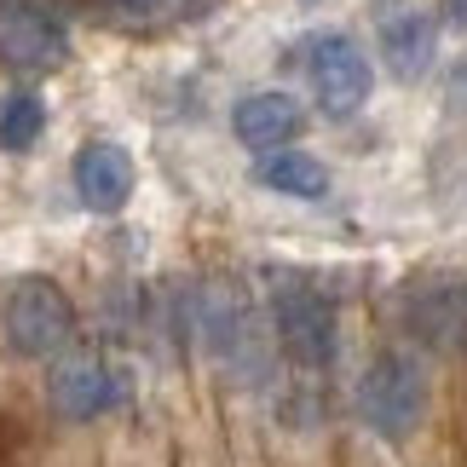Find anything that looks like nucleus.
Here are the masks:
<instances>
[{
	"instance_id": "1",
	"label": "nucleus",
	"mask_w": 467,
	"mask_h": 467,
	"mask_svg": "<svg viewBox=\"0 0 467 467\" xmlns=\"http://www.w3.org/2000/svg\"><path fill=\"white\" fill-rule=\"evenodd\" d=\"M6 347L17 358H58L76 340V312H69V295L52 277H17L6 295Z\"/></svg>"
},
{
	"instance_id": "2",
	"label": "nucleus",
	"mask_w": 467,
	"mask_h": 467,
	"mask_svg": "<svg viewBox=\"0 0 467 467\" xmlns=\"http://www.w3.org/2000/svg\"><path fill=\"white\" fill-rule=\"evenodd\" d=\"M421 410H427V375L416 358H375L358 381V416H364L369 433L381 439H410L421 427Z\"/></svg>"
},
{
	"instance_id": "3",
	"label": "nucleus",
	"mask_w": 467,
	"mask_h": 467,
	"mask_svg": "<svg viewBox=\"0 0 467 467\" xmlns=\"http://www.w3.org/2000/svg\"><path fill=\"white\" fill-rule=\"evenodd\" d=\"M306 76H312V93L329 116L364 110V99L375 87V69H369L364 52H358L352 35H312L306 41Z\"/></svg>"
},
{
	"instance_id": "4",
	"label": "nucleus",
	"mask_w": 467,
	"mask_h": 467,
	"mask_svg": "<svg viewBox=\"0 0 467 467\" xmlns=\"http://www.w3.org/2000/svg\"><path fill=\"white\" fill-rule=\"evenodd\" d=\"M272 317H277V340L289 347V358H300V364H329L335 358V312L317 289H306L295 277L277 283Z\"/></svg>"
},
{
	"instance_id": "5",
	"label": "nucleus",
	"mask_w": 467,
	"mask_h": 467,
	"mask_svg": "<svg viewBox=\"0 0 467 467\" xmlns=\"http://www.w3.org/2000/svg\"><path fill=\"white\" fill-rule=\"evenodd\" d=\"M381 17H375V35H381V58L399 81H421L427 69H433V52H439V29L433 17L404 6V0H381L375 6Z\"/></svg>"
},
{
	"instance_id": "6",
	"label": "nucleus",
	"mask_w": 467,
	"mask_h": 467,
	"mask_svg": "<svg viewBox=\"0 0 467 467\" xmlns=\"http://www.w3.org/2000/svg\"><path fill=\"white\" fill-rule=\"evenodd\" d=\"M47 392H52V410H58L64 421H93L116 404V375L104 369V358H93V352H64Z\"/></svg>"
},
{
	"instance_id": "7",
	"label": "nucleus",
	"mask_w": 467,
	"mask_h": 467,
	"mask_svg": "<svg viewBox=\"0 0 467 467\" xmlns=\"http://www.w3.org/2000/svg\"><path fill=\"white\" fill-rule=\"evenodd\" d=\"M76 191L93 213H116L133 196V161L121 145H87L76 156Z\"/></svg>"
},
{
	"instance_id": "8",
	"label": "nucleus",
	"mask_w": 467,
	"mask_h": 467,
	"mask_svg": "<svg viewBox=\"0 0 467 467\" xmlns=\"http://www.w3.org/2000/svg\"><path fill=\"white\" fill-rule=\"evenodd\" d=\"M231 128L248 150H283L300 133V104L289 93H248L237 110H231Z\"/></svg>"
},
{
	"instance_id": "9",
	"label": "nucleus",
	"mask_w": 467,
	"mask_h": 467,
	"mask_svg": "<svg viewBox=\"0 0 467 467\" xmlns=\"http://www.w3.org/2000/svg\"><path fill=\"white\" fill-rule=\"evenodd\" d=\"M64 58V29L47 12H12L0 17V64L12 69H52Z\"/></svg>"
},
{
	"instance_id": "10",
	"label": "nucleus",
	"mask_w": 467,
	"mask_h": 467,
	"mask_svg": "<svg viewBox=\"0 0 467 467\" xmlns=\"http://www.w3.org/2000/svg\"><path fill=\"white\" fill-rule=\"evenodd\" d=\"M254 179L265 191H283V196H323L329 191V168L306 150H265L254 161Z\"/></svg>"
},
{
	"instance_id": "11",
	"label": "nucleus",
	"mask_w": 467,
	"mask_h": 467,
	"mask_svg": "<svg viewBox=\"0 0 467 467\" xmlns=\"http://www.w3.org/2000/svg\"><path fill=\"white\" fill-rule=\"evenodd\" d=\"M47 128V104L35 93H12L0 104V150H29Z\"/></svg>"
},
{
	"instance_id": "12",
	"label": "nucleus",
	"mask_w": 467,
	"mask_h": 467,
	"mask_svg": "<svg viewBox=\"0 0 467 467\" xmlns=\"http://www.w3.org/2000/svg\"><path fill=\"white\" fill-rule=\"evenodd\" d=\"M444 104L467 116V58H456V64H451V76H444Z\"/></svg>"
},
{
	"instance_id": "13",
	"label": "nucleus",
	"mask_w": 467,
	"mask_h": 467,
	"mask_svg": "<svg viewBox=\"0 0 467 467\" xmlns=\"http://www.w3.org/2000/svg\"><path fill=\"white\" fill-rule=\"evenodd\" d=\"M139 12H156V17H173V12H185L191 0H133Z\"/></svg>"
},
{
	"instance_id": "14",
	"label": "nucleus",
	"mask_w": 467,
	"mask_h": 467,
	"mask_svg": "<svg viewBox=\"0 0 467 467\" xmlns=\"http://www.w3.org/2000/svg\"><path fill=\"white\" fill-rule=\"evenodd\" d=\"M29 0H0V17H12V12H24Z\"/></svg>"
}]
</instances>
